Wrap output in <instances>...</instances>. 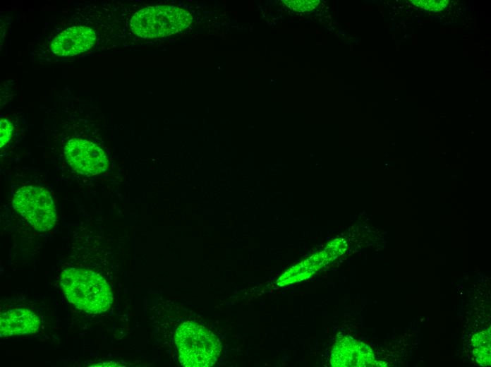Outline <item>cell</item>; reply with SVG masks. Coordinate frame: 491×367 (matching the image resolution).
Segmentation results:
<instances>
[{"instance_id": "cell-3", "label": "cell", "mask_w": 491, "mask_h": 367, "mask_svg": "<svg viewBox=\"0 0 491 367\" xmlns=\"http://www.w3.org/2000/svg\"><path fill=\"white\" fill-rule=\"evenodd\" d=\"M193 20L190 13L172 6H154L141 9L132 17L131 30L143 38L164 37L188 28Z\"/></svg>"}, {"instance_id": "cell-5", "label": "cell", "mask_w": 491, "mask_h": 367, "mask_svg": "<svg viewBox=\"0 0 491 367\" xmlns=\"http://www.w3.org/2000/svg\"><path fill=\"white\" fill-rule=\"evenodd\" d=\"M64 155L69 166L85 176H95L108 168L109 161L104 150L85 139L69 140L65 145Z\"/></svg>"}, {"instance_id": "cell-8", "label": "cell", "mask_w": 491, "mask_h": 367, "mask_svg": "<svg viewBox=\"0 0 491 367\" xmlns=\"http://www.w3.org/2000/svg\"><path fill=\"white\" fill-rule=\"evenodd\" d=\"M1 148L5 145L11 138L13 126L11 122L6 119L1 120Z\"/></svg>"}, {"instance_id": "cell-1", "label": "cell", "mask_w": 491, "mask_h": 367, "mask_svg": "<svg viewBox=\"0 0 491 367\" xmlns=\"http://www.w3.org/2000/svg\"><path fill=\"white\" fill-rule=\"evenodd\" d=\"M68 301L89 313L107 311L113 301L111 291L102 276L91 270L68 268L60 277Z\"/></svg>"}, {"instance_id": "cell-9", "label": "cell", "mask_w": 491, "mask_h": 367, "mask_svg": "<svg viewBox=\"0 0 491 367\" xmlns=\"http://www.w3.org/2000/svg\"><path fill=\"white\" fill-rule=\"evenodd\" d=\"M292 2V4H294V5H296V7L294 8L293 9L295 10H299L300 11H305L308 8L309 10H312L315 8V6L313 4H317L319 1H290Z\"/></svg>"}, {"instance_id": "cell-2", "label": "cell", "mask_w": 491, "mask_h": 367, "mask_svg": "<svg viewBox=\"0 0 491 367\" xmlns=\"http://www.w3.org/2000/svg\"><path fill=\"white\" fill-rule=\"evenodd\" d=\"M175 342L180 362L188 367L211 366L221 351L217 337L205 327L193 322L183 323L177 328Z\"/></svg>"}, {"instance_id": "cell-7", "label": "cell", "mask_w": 491, "mask_h": 367, "mask_svg": "<svg viewBox=\"0 0 491 367\" xmlns=\"http://www.w3.org/2000/svg\"><path fill=\"white\" fill-rule=\"evenodd\" d=\"M40 325L39 317L25 308H15L1 313V337L24 335L36 332Z\"/></svg>"}, {"instance_id": "cell-4", "label": "cell", "mask_w": 491, "mask_h": 367, "mask_svg": "<svg viewBox=\"0 0 491 367\" xmlns=\"http://www.w3.org/2000/svg\"><path fill=\"white\" fill-rule=\"evenodd\" d=\"M16 211L39 231L51 229L56 222L55 205L49 192L40 186H24L14 193Z\"/></svg>"}, {"instance_id": "cell-6", "label": "cell", "mask_w": 491, "mask_h": 367, "mask_svg": "<svg viewBox=\"0 0 491 367\" xmlns=\"http://www.w3.org/2000/svg\"><path fill=\"white\" fill-rule=\"evenodd\" d=\"M96 40L93 30L86 26H74L61 32L52 40L51 52L59 56H71L90 49Z\"/></svg>"}]
</instances>
